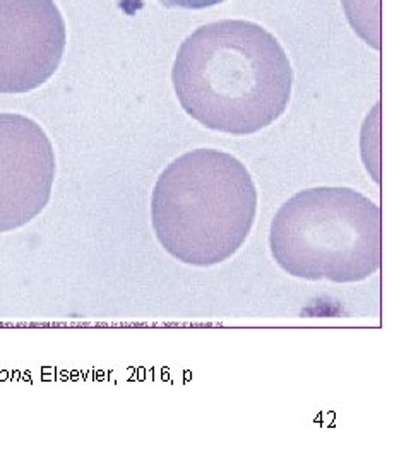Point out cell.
Wrapping results in <instances>:
<instances>
[{
  "mask_svg": "<svg viewBox=\"0 0 411 462\" xmlns=\"http://www.w3.org/2000/svg\"><path fill=\"white\" fill-rule=\"evenodd\" d=\"M172 83L183 112L202 127L250 135L286 112L294 69L280 42L263 26L227 19L185 38Z\"/></svg>",
  "mask_w": 411,
  "mask_h": 462,
  "instance_id": "6da1fadb",
  "label": "cell"
},
{
  "mask_svg": "<svg viewBox=\"0 0 411 462\" xmlns=\"http://www.w3.org/2000/svg\"><path fill=\"white\" fill-rule=\"evenodd\" d=\"M257 202L256 183L238 158L218 149H196L160 173L151 196V226L175 261L213 267L244 247Z\"/></svg>",
  "mask_w": 411,
  "mask_h": 462,
  "instance_id": "7a4b0ae2",
  "label": "cell"
},
{
  "mask_svg": "<svg viewBox=\"0 0 411 462\" xmlns=\"http://www.w3.org/2000/svg\"><path fill=\"white\" fill-rule=\"evenodd\" d=\"M269 250L296 280H369L382 264L380 208L350 187L300 190L273 217Z\"/></svg>",
  "mask_w": 411,
  "mask_h": 462,
  "instance_id": "3957f363",
  "label": "cell"
},
{
  "mask_svg": "<svg viewBox=\"0 0 411 462\" xmlns=\"http://www.w3.org/2000/svg\"><path fill=\"white\" fill-rule=\"evenodd\" d=\"M66 42L53 0H0V95H24L47 83Z\"/></svg>",
  "mask_w": 411,
  "mask_h": 462,
  "instance_id": "277c9868",
  "label": "cell"
},
{
  "mask_svg": "<svg viewBox=\"0 0 411 462\" xmlns=\"http://www.w3.org/2000/svg\"><path fill=\"white\" fill-rule=\"evenodd\" d=\"M55 171L53 144L42 125L0 114V233L21 230L45 211Z\"/></svg>",
  "mask_w": 411,
  "mask_h": 462,
  "instance_id": "5b68a950",
  "label": "cell"
},
{
  "mask_svg": "<svg viewBox=\"0 0 411 462\" xmlns=\"http://www.w3.org/2000/svg\"><path fill=\"white\" fill-rule=\"evenodd\" d=\"M164 7L172 9H206L213 7L225 0H158Z\"/></svg>",
  "mask_w": 411,
  "mask_h": 462,
  "instance_id": "8992f818",
  "label": "cell"
}]
</instances>
